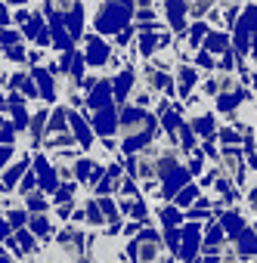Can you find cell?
Returning a JSON list of instances; mask_svg holds the SVG:
<instances>
[{
  "label": "cell",
  "mask_w": 257,
  "mask_h": 263,
  "mask_svg": "<svg viewBox=\"0 0 257 263\" xmlns=\"http://www.w3.org/2000/svg\"><path fill=\"white\" fill-rule=\"evenodd\" d=\"M195 127L201 130V134H211V118H198V121H195Z\"/></svg>",
  "instance_id": "cell-18"
},
{
  "label": "cell",
  "mask_w": 257,
  "mask_h": 263,
  "mask_svg": "<svg viewBox=\"0 0 257 263\" xmlns=\"http://www.w3.org/2000/svg\"><path fill=\"white\" fill-rule=\"evenodd\" d=\"M22 220H25V217H22V211H10V223H13V226H19Z\"/></svg>",
  "instance_id": "cell-22"
},
{
  "label": "cell",
  "mask_w": 257,
  "mask_h": 263,
  "mask_svg": "<svg viewBox=\"0 0 257 263\" xmlns=\"http://www.w3.org/2000/svg\"><path fill=\"white\" fill-rule=\"evenodd\" d=\"M161 217H164V223H168V226L180 223V214H177V208H164V211H161Z\"/></svg>",
  "instance_id": "cell-12"
},
{
  "label": "cell",
  "mask_w": 257,
  "mask_h": 263,
  "mask_svg": "<svg viewBox=\"0 0 257 263\" xmlns=\"http://www.w3.org/2000/svg\"><path fill=\"white\" fill-rule=\"evenodd\" d=\"M93 124H96L99 134H112V127H115L112 111H108V108H99V111H96V118H93Z\"/></svg>",
  "instance_id": "cell-3"
},
{
  "label": "cell",
  "mask_w": 257,
  "mask_h": 263,
  "mask_svg": "<svg viewBox=\"0 0 257 263\" xmlns=\"http://www.w3.org/2000/svg\"><path fill=\"white\" fill-rule=\"evenodd\" d=\"M0 140H7V143L13 140V127H10L7 121H0Z\"/></svg>",
  "instance_id": "cell-14"
},
{
  "label": "cell",
  "mask_w": 257,
  "mask_h": 263,
  "mask_svg": "<svg viewBox=\"0 0 257 263\" xmlns=\"http://www.w3.org/2000/svg\"><path fill=\"white\" fill-rule=\"evenodd\" d=\"M0 263H13V260H0Z\"/></svg>",
  "instance_id": "cell-27"
},
{
  "label": "cell",
  "mask_w": 257,
  "mask_h": 263,
  "mask_svg": "<svg viewBox=\"0 0 257 263\" xmlns=\"http://www.w3.org/2000/svg\"><path fill=\"white\" fill-rule=\"evenodd\" d=\"M254 47H257V44H254Z\"/></svg>",
  "instance_id": "cell-28"
},
{
  "label": "cell",
  "mask_w": 257,
  "mask_h": 263,
  "mask_svg": "<svg viewBox=\"0 0 257 263\" xmlns=\"http://www.w3.org/2000/svg\"><path fill=\"white\" fill-rule=\"evenodd\" d=\"M208 50H229L223 34H208Z\"/></svg>",
  "instance_id": "cell-6"
},
{
  "label": "cell",
  "mask_w": 257,
  "mask_h": 263,
  "mask_svg": "<svg viewBox=\"0 0 257 263\" xmlns=\"http://www.w3.org/2000/svg\"><path fill=\"white\" fill-rule=\"evenodd\" d=\"M195 245H198V226H189V229L183 232V257H186V260H192Z\"/></svg>",
  "instance_id": "cell-2"
},
{
  "label": "cell",
  "mask_w": 257,
  "mask_h": 263,
  "mask_svg": "<svg viewBox=\"0 0 257 263\" xmlns=\"http://www.w3.org/2000/svg\"><path fill=\"white\" fill-rule=\"evenodd\" d=\"M208 10H211V0H192V16H198V19H201Z\"/></svg>",
  "instance_id": "cell-8"
},
{
  "label": "cell",
  "mask_w": 257,
  "mask_h": 263,
  "mask_svg": "<svg viewBox=\"0 0 257 263\" xmlns=\"http://www.w3.org/2000/svg\"><path fill=\"white\" fill-rule=\"evenodd\" d=\"M195 62H198V65H201V68H211V59H208V56H205V53H198V59H195Z\"/></svg>",
  "instance_id": "cell-24"
},
{
  "label": "cell",
  "mask_w": 257,
  "mask_h": 263,
  "mask_svg": "<svg viewBox=\"0 0 257 263\" xmlns=\"http://www.w3.org/2000/svg\"><path fill=\"white\" fill-rule=\"evenodd\" d=\"M183 13H186V4H183V0H168V19H171L174 28H186Z\"/></svg>",
  "instance_id": "cell-1"
},
{
  "label": "cell",
  "mask_w": 257,
  "mask_h": 263,
  "mask_svg": "<svg viewBox=\"0 0 257 263\" xmlns=\"http://www.w3.org/2000/svg\"><path fill=\"white\" fill-rule=\"evenodd\" d=\"M192 198H195V186H186V189L177 195V204H189Z\"/></svg>",
  "instance_id": "cell-11"
},
{
  "label": "cell",
  "mask_w": 257,
  "mask_h": 263,
  "mask_svg": "<svg viewBox=\"0 0 257 263\" xmlns=\"http://www.w3.org/2000/svg\"><path fill=\"white\" fill-rule=\"evenodd\" d=\"M248 251H257V238H254V232H245V235H242V254H248Z\"/></svg>",
  "instance_id": "cell-9"
},
{
  "label": "cell",
  "mask_w": 257,
  "mask_h": 263,
  "mask_svg": "<svg viewBox=\"0 0 257 263\" xmlns=\"http://www.w3.org/2000/svg\"><path fill=\"white\" fill-rule=\"evenodd\" d=\"M105 56H108V53H105V47H102L99 41H93V37H90V56H87V59H90V65H102V62H105Z\"/></svg>",
  "instance_id": "cell-5"
},
{
  "label": "cell",
  "mask_w": 257,
  "mask_h": 263,
  "mask_svg": "<svg viewBox=\"0 0 257 263\" xmlns=\"http://www.w3.org/2000/svg\"><path fill=\"white\" fill-rule=\"evenodd\" d=\"M19 245H22L25 251H31V248H34V238H31L28 232H19Z\"/></svg>",
  "instance_id": "cell-15"
},
{
  "label": "cell",
  "mask_w": 257,
  "mask_h": 263,
  "mask_svg": "<svg viewBox=\"0 0 257 263\" xmlns=\"http://www.w3.org/2000/svg\"><path fill=\"white\" fill-rule=\"evenodd\" d=\"M38 81H41V87H44V96H47V99H53V96H56V90H53V81H50L44 71H38Z\"/></svg>",
  "instance_id": "cell-7"
},
{
  "label": "cell",
  "mask_w": 257,
  "mask_h": 263,
  "mask_svg": "<svg viewBox=\"0 0 257 263\" xmlns=\"http://www.w3.org/2000/svg\"><path fill=\"white\" fill-rule=\"evenodd\" d=\"M13 4H25V0H13Z\"/></svg>",
  "instance_id": "cell-26"
},
{
  "label": "cell",
  "mask_w": 257,
  "mask_h": 263,
  "mask_svg": "<svg viewBox=\"0 0 257 263\" xmlns=\"http://www.w3.org/2000/svg\"><path fill=\"white\" fill-rule=\"evenodd\" d=\"M220 4H232V0H220Z\"/></svg>",
  "instance_id": "cell-25"
},
{
  "label": "cell",
  "mask_w": 257,
  "mask_h": 263,
  "mask_svg": "<svg viewBox=\"0 0 257 263\" xmlns=\"http://www.w3.org/2000/svg\"><path fill=\"white\" fill-rule=\"evenodd\" d=\"M28 192H34V177H31V174L22 180V195H28Z\"/></svg>",
  "instance_id": "cell-16"
},
{
  "label": "cell",
  "mask_w": 257,
  "mask_h": 263,
  "mask_svg": "<svg viewBox=\"0 0 257 263\" xmlns=\"http://www.w3.org/2000/svg\"><path fill=\"white\" fill-rule=\"evenodd\" d=\"M7 22H10V13H7L4 4H0V25H7Z\"/></svg>",
  "instance_id": "cell-23"
},
{
  "label": "cell",
  "mask_w": 257,
  "mask_h": 263,
  "mask_svg": "<svg viewBox=\"0 0 257 263\" xmlns=\"http://www.w3.org/2000/svg\"><path fill=\"white\" fill-rule=\"evenodd\" d=\"M38 171H41V183H44V189H47V192H53V189H56V177H53V171L47 167V161H44V158H38Z\"/></svg>",
  "instance_id": "cell-4"
},
{
  "label": "cell",
  "mask_w": 257,
  "mask_h": 263,
  "mask_svg": "<svg viewBox=\"0 0 257 263\" xmlns=\"http://www.w3.org/2000/svg\"><path fill=\"white\" fill-rule=\"evenodd\" d=\"M16 41H22L16 31H0V44H4L7 50H10V47H16Z\"/></svg>",
  "instance_id": "cell-10"
},
{
  "label": "cell",
  "mask_w": 257,
  "mask_h": 263,
  "mask_svg": "<svg viewBox=\"0 0 257 263\" xmlns=\"http://www.w3.org/2000/svg\"><path fill=\"white\" fill-rule=\"evenodd\" d=\"M223 226H226L229 232H238V229H242V220H238L235 214H229V217H223Z\"/></svg>",
  "instance_id": "cell-13"
},
{
  "label": "cell",
  "mask_w": 257,
  "mask_h": 263,
  "mask_svg": "<svg viewBox=\"0 0 257 263\" xmlns=\"http://www.w3.org/2000/svg\"><path fill=\"white\" fill-rule=\"evenodd\" d=\"M31 226H34V232H41V235L47 232V220H44V217H34V220H31Z\"/></svg>",
  "instance_id": "cell-17"
},
{
  "label": "cell",
  "mask_w": 257,
  "mask_h": 263,
  "mask_svg": "<svg viewBox=\"0 0 257 263\" xmlns=\"http://www.w3.org/2000/svg\"><path fill=\"white\" fill-rule=\"evenodd\" d=\"M198 37H205V25H195L192 28V44H198Z\"/></svg>",
  "instance_id": "cell-20"
},
{
  "label": "cell",
  "mask_w": 257,
  "mask_h": 263,
  "mask_svg": "<svg viewBox=\"0 0 257 263\" xmlns=\"http://www.w3.org/2000/svg\"><path fill=\"white\" fill-rule=\"evenodd\" d=\"M220 140H223V143H238V137H235V130H223V134H220Z\"/></svg>",
  "instance_id": "cell-19"
},
{
  "label": "cell",
  "mask_w": 257,
  "mask_h": 263,
  "mask_svg": "<svg viewBox=\"0 0 257 263\" xmlns=\"http://www.w3.org/2000/svg\"><path fill=\"white\" fill-rule=\"evenodd\" d=\"M22 167H25V164H16V167H13V171H10V174H7V183H13V180H16V177H19V174H22Z\"/></svg>",
  "instance_id": "cell-21"
}]
</instances>
